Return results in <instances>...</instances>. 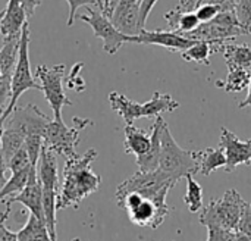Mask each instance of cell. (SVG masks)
Returning <instances> with one entry per match:
<instances>
[{
    "label": "cell",
    "instance_id": "18",
    "mask_svg": "<svg viewBox=\"0 0 251 241\" xmlns=\"http://www.w3.org/2000/svg\"><path fill=\"white\" fill-rule=\"evenodd\" d=\"M154 124L151 127V146H150V150L140 156V158H135L137 159V165H138V171H144V172H149V171H156L159 168V161H160V149H162V130H163V125L166 124V121L163 119L162 115L156 116L154 118Z\"/></svg>",
    "mask_w": 251,
    "mask_h": 241
},
{
    "label": "cell",
    "instance_id": "3",
    "mask_svg": "<svg viewBox=\"0 0 251 241\" xmlns=\"http://www.w3.org/2000/svg\"><path fill=\"white\" fill-rule=\"evenodd\" d=\"M159 169L175 181H179L187 175H194L200 171L199 152L182 149L175 141L168 124H165L162 130V149H160Z\"/></svg>",
    "mask_w": 251,
    "mask_h": 241
},
{
    "label": "cell",
    "instance_id": "15",
    "mask_svg": "<svg viewBox=\"0 0 251 241\" xmlns=\"http://www.w3.org/2000/svg\"><path fill=\"white\" fill-rule=\"evenodd\" d=\"M112 24L126 35H138L140 27V3H119L109 12Z\"/></svg>",
    "mask_w": 251,
    "mask_h": 241
},
{
    "label": "cell",
    "instance_id": "31",
    "mask_svg": "<svg viewBox=\"0 0 251 241\" xmlns=\"http://www.w3.org/2000/svg\"><path fill=\"white\" fill-rule=\"evenodd\" d=\"M222 10V7L218 4V3H201L197 9H196V13L200 19V24L201 22H209L212 19H215L218 16V13Z\"/></svg>",
    "mask_w": 251,
    "mask_h": 241
},
{
    "label": "cell",
    "instance_id": "4",
    "mask_svg": "<svg viewBox=\"0 0 251 241\" xmlns=\"http://www.w3.org/2000/svg\"><path fill=\"white\" fill-rule=\"evenodd\" d=\"M26 90H40L41 91V84L35 82L32 72H31V66H29V24L28 22L22 27L18 60H16L13 75H12V82H10V99H9V103L6 105L3 115L0 116V127H3L7 116L16 107L19 97Z\"/></svg>",
    "mask_w": 251,
    "mask_h": 241
},
{
    "label": "cell",
    "instance_id": "37",
    "mask_svg": "<svg viewBox=\"0 0 251 241\" xmlns=\"http://www.w3.org/2000/svg\"><path fill=\"white\" fill-rule=\"evenodd\" d=\"M182 13H184V10L179 6H176V7H174V9H171V10H168L165 13V21L168 22V29L169 31H175V32L178 31L179 19H181Z\"/></svg>",
    "mask_w": 251,
    "mask_h": 241
},
{
    "label": "cell",
    "instance_id": "24",
    "mask_svg": "<svg viewBox=\"0 0 251 241\" xmlns=\"http://www.w3.org/2000/svg\"><path fill=\"white\" fill-rule=\"evenodd\" d=\"M16 236L18 241H53L46 224L32 214H29L25 225L16 233Z\"/></svg>",
    "mask_w": 251,
    "mask_h": 241
},
{
    "label": "cell",
    "instance_id": "27",
    "mask_svg": "<svg viewBox=\"0 0 251 241\" xmlns=\"http://www.w3.org/2000/svg\"><path fill=\"white\" fill-rule=\"evenodd\" d=\"M187 193L184 197L185 205L191 214L201 211L203 208V187L193 178V175H187Z\"/></svg>",
    "mask_w": 251,
    "mask_h": 241
},
{
    "label": "cell",
    "instance_id": "47",
    "mask_svg": "<svg viewBox=\"0 0 251 241\" xmlns=\"http://www.w3.org/2000/svg\"><path fill=\"white\" fill-rule=\"evenodd\" d=\"M72 241H82V240H79V239H75V240H72Z\"/></svg>",
    "mask_w": 251,
    "mask_h": 241
},
{
    "label": "cell",
    "instance_id": "30",
    "mask_svg": "<svg viewBox=\"0 0 251 241\" xmlns=\"http://www.w3.org/2000/svg\"><path fill=\"white\" fill-rule=\"evenodd\" d=\"M84 68V63H75L69 72V75L66 77L65 75V84L68 88L71 90H75L78 93L84 91L85 90V81L82 80L81 77V69Z\"/></svg>",
    "mask_w": 251,
    "mask_h": 241
},
{
    "label": "cell",
    "instance_id": "36",
    "mask_svg": "<svg viewBox=\"0 0 251 241\" xmlns=\"http://www.w3.org/2000/svg\"><path fill=\"white\" fill-rule=\"evenodd\" d=\"M238 233H243L246 236L251 237V203L246 202L243 212H241V218L238 222Z\"/></svg>",
    "mask_w": 251,
    "mask_h": 241
},
{
    "label": "cell",
    "instance_id": "5",
    "mask_svg": "<svg viewBox=\"0 0 251 241\" xmlns=\"http://www.w3.org/2000/svg\"><path fill=\"white\" fill-rule=\"evenodd\" d=\"M246 200L235 190H228L222 197L213 199L200 214V224L203 227H219L229 231L238 230V222L241 218Z\"/></svg>",
    "mask_w": 251,
    "mask_h": 241
},
{
    "label": "cell",
    "instance_id": "33",
    "mask_svg": "<svg viewBox=\"0 0 251 241\" xmlns=\"http://www.w3.org/2000/svg\"><path fill=\"white\" fill-rule=\"evenodd\" d=\"M200 25V19L196 12H184L179 19V27L176 32H191Z\"/></svg>",
    "mask_w": 251,
    "mask_h": 241
},
{
    "label": "cell",
    "instance_id": "2",
    "mask_svg": "<svg viewBox=\"0 0 251 241\" xmlns=\"http://www.w3.org/2000/svg\"><path fill=\"white\" fill-rule=\"evenodd\" d=\"M109 103L126 125H134V122L140 118H156L179 107V103L171 94H163L159 91L153 93L147 103H137L128 99L125 94L112 91L109 94Z\"/></svg>",
    "mask_w": 251,
    "mask_h": 241
},
{
    "label": "cell",
    "instance_id": "42",
    "mask_svg": "<svg viewBox=\"0 0 251 241\" xmlns=\"http://www.w3.org/2000/svg\"><path fill=\"white\" fill-rule=\"evenodd\" d=\"M238 107H240V109L251 107V80H250V84H249V94H247V97H246L241 103H238Z\"/></svg>",
    "mask_w": 251,
    "mask_h": 241
},
{
    "label": "cell",
    "instance_id": "9",
    "mask_svg": "<svg viewBox=\"0 0 251 241\" xmlns=\"http://www.w3.org/2000/svg\"><path fill=\"white\" fill-rule=\"evenodd\" d=\"M88 15H82L79 16V19L85 24H88L93 28L94 37L100 38L103 41V50L107 54H115L125 43H131L132 35H126L124 32H121L109 19V16L106 13H103V10H94L91 7L87 9Z\"/></svg>",
    "mask_w": 251,
    "mask_h": 241
},
{
    "label": "cell",
    "instance_id": "17",
    "mask_svg": "<svg viewBox=\"0 0 251 241\" xmlns=\"http://www.w3.org/2000/svg\"><path fill=\"white\" fill-rule=\"evenodd\" d=\"M28 22V16L19 0H7L3 18L0 21V34L3 38L19 37L22 27Z\"/></svg>",
    "mask_w": 251,
    "mask_h": 241
},
{
    "label": "cell",
    "instance_id": "21",
    "mask_svg": "<svg viewBox=\"0 0 251 241\" xmlns=\"http://www.w3.org/2000/svg\"><path fill=\"white\" fill-rule=\"evenodd\" d=\"M224 43L219 41H197L194 46L182 52V59L200 65H210V56L221 50Z\"/></svg>",
    "mask_w": 251,
    "mask_h": 241
},
{
    "label": "cell",
    "instance_id": "10",
    "mask_svg": "<svg viewBox=\"0 0 251 241\" xmlns=\"http://www.w3.org/2000/svg\"><path fill=\"white\" fill-rule=\"evenodd\" d=\"M176 183L178 181H175L171 177H168L159 168L156 171H149V172L138 171L132 177L125 180L122 184H119V187L116 188L115 197L119 199V197L125 196L126 193L135 191V193H140L146 199H151L163 187H166V186H174L175 187Z\"/></svg>",
    "mask_w": 251,
    "mask_h": 241
},
{
    "label": "cell",
    "instance_id": "38",
    "mask_svg": "<svg viewBox=\"0 0 251 241\" xmlns=\"http://www.w3.org/2000/svg\"><path fill=\"white\" fill-rule=\"evenodd\" d=\"M156 3H157V0H141V3H140V27L143 29L146 28L147 18H149L150 12L153 10Z\"/></svg>",
    "mask_w": 251,
    "mask_h": 241
},
{
    "label": "cell",
    "instance_id": "6",
    "mask_svg": "<svg viewBox=\"0 0 251 241\" xmlns=\"http://www.w3.org/2000/svg\"><path fill=\"white\" fill-rule=\"evenodd\" d=\"M94 125L91 119L87 118H74V125L66 127L63 119L56 121L50 119L46 131H44V144L54 150L57 155L63 156L65 159L76 156V144L79 141V134L87 127Z\"/></svg>",
    "mask_w": 251,
    "mask_h": 241
},
{
    "label": "cell",
    "instance_id": "43",
    "mask_svg": "<svg viewBox=\"0 0 251 241\" xmlns=\"http://www.w3.org/2000/svg\"><path fill=\"white\" fill-rule=\"evenodd\" d=\"M235 241H251V237H249V236H246V234H243V233H238V231H237V234H235Z\"/></svg>",
    "mask_w": 251,
    "mask_h": 241
},
{
    "label": "cell",
    "instance_id": "44",
    "mask_svg": "<svg viewBox=\"0 0 251 241\" xmlns=\"http://www.w3.org/2000/svg\"><path fill=\"white\" fill-rule=\"evenodd\" d=\"M3 81H9V82H12V78H6V77H3V74H1V71H0V82H3Z\"/></svg>",
    "mask_w": 251,
    "mask_h": 241
},
{
    "label": "cell",
    "instance_id": "34",
    "mask_svg": "<svg viewBox=\"0 0 251 241\" xmlns=\"http://www.w3.org/2000/svg\"><path fill=\"white\" fill-rule=\"evenodd\" d=\"M68 4H69V18L66 21V25L68 27H72L75 19H76V10L82 6H99L97 0H66Z\"/></svg>",
    "mask_w": 251,
    "mask_h": 241
},
{
    "label": "cell",
    "instance_id": "20",
    "mask_svg": "<svg viewBox=\"0 0 251 241\" xmlns=\"http://www.w3.org/2000/svg\"><path fill=\"white\" fill-rule=\"evenodd\" d=\"M228 69L231 68H250L251 69V46L249 44H231L224 43L221 46Z\"/></svg>",
    "mask_w": 251,
    "mask_h": 241
},
{
    "label": "cell",
    "instance_id": "45",
    "mask_svg": "<svg viewBox=\"0 0 251 241\" xmlns=\"http://www.w3.org/2000/svg\"><path fill=\"white\" fill-rule=\"evenodd\" d=\"M109 4H110V0H104V10H103V13H106V12H107Z\"/></svg>",
    "mask_w": 251,
    "mask_h": 241
},
{
    "label": "cell",
    "instance_id": "16",
    "mask_svg": "<svg viewBox=\"0 0 251 241\" xmlns=\"http://www.w3.org/2000/svg\"><path fill=\"white\" fill-rule=\"evenodd\" d=\"M37 177L43 190H57L59 187V172H57V153L43 146L37 162Z\"/></svg>",
    "mask_w": 251,
    "mask_h": 241
},
{
    "label": "cell",
    "instance_id": "35",
    "mask_svg": "<svg viewBox=\"0 0 251 241\" xmlns=\"http://www.w3.org/2000/svg\"><path fill=\"white\" fill-rule=\"evenodd\" d=\"M10 205L6 203V209L0 214V241H18L16 233H12L10 230L6 228L4 222L7 221L9 215H10Z\"/></svg>",
    "mask_w": 251,
    "mask_h": 241
},
{
    "label": "cell",
    "instance_id": "39",
    "mask_svg": "<svg viewBox=\"0 0 251 241\" xmlns=\"http://www.w3.org/2000/svg\"><path fill=\"white\" fill-rule=\"evenodd\" d=\"M41 1H43V0H19V3L22 4L25 13H26V16H28V19L35 13V9L41 4Z\"/></svg>",
    "mask_w": 251,
    "mask_h": 241
},
{
    "label": "cell",
    "instance_id": "26",
    "mask_svg": "<svg viewBox=\"0 0 251 241\" xmlns=\"http://www.w3.org/2000/svg\"><path fill=\"white\" fill-rule=\"evenodd\" d=\"M32 168L34 166H29V168L22 169V171L10 174V178L6 181L4 187L0 190V202L6 200L7 197H12V196L18 194L19 191L24 190V187L28 183V178H29V174H31Z\"/></svg>",
    "mask_w": 251,
    "mask_h": 241
},
{
    "label": "cell",
    "instance_id": "19",
    "mask_svg": "<svg viewBox=\"0 0 251 241\" xmlns=\"http://www.w3.org/2000/svg\"><path fill=\"white\" fill-rule=\"evenodd\" d=\"M125 152L129 155H134L135 158H140L146 155L150 150L151 146V133L144 131L141 128H137L134 125L125 127Z\"/></svg>",
    "mask_w": 251,
    "mask_h": 241
},
{
    "label": "cell",
    "instance_id": "13",
    "mask_svg": "<svg viewBox=\"0 0 251 241\" xmlns=\"http://www.w3.org/2000/svg\"><path fill=\"white\" fill-rule=\"evenodd\" d=\"M221 147L226 156V172H232L240 165H251V140L243 141L232 131L222 127Z\"/></svg>",
    "mask_w": 251,
    "mask_h": 241
},
{
    "label": "cell",
    "instance_id": "32",
    "mask_svg": "<svg viewBox=\"0 0 251 241\" xmlns=\"http://www.w3.org/2000/svg\"><path fill=\"white\" fill-rule=\"evenodd\" d=\"M207 228V240L206 241H235L237 231H229L219 227H206Z\"/></svg>",
    "mask_w": 251,
    "mask_h": 241
},
{
    "label": "cell",
    "instance_id": "40",
    "mask_svg": "<svg viewBox=\"0 0 251 241\" xmlns=\"http://www.w3.org/2000/svg\"><path fill=\"white\" fill-rule=\"evenodd\" d=\"M1 128L0 127V135H1ZM6 171H7V163L4 161V156H3V152H1V138H0V190L4 187L7 178H6Z\"/></svg>",
    "mask_w": 251,
    "mask_h": 241
},
{
    "label": "cell",
    "instance_id": "46",
    "mask_svg": "<svg viewBox=\"0 0 251 241\" xmlns=\"http://www.w3.org/2000/svg\"><path fill=\"white\" fill-rule=\"evenodd\" d=\"M3 13H4V9H0V21H1V18H3Z\"/></svg>",
    "mask_w": 251,
    "mask_h": 241
},
{
    "label": "cell",
    "instance_id": "28",
    "mask_svg": "<svg viewBox=\"0 0 251 241\" xmlns=\"http://www.w3.org/2000/svg\"><path fill=\"white\" fill-rule=\"evenodd\" d=\"M235 16L241 25V28L246 31L247 35L251 34V0H237L234 6Z\"/></svg>",
    "mask_w": 251,
    "mask_h": 241
},
{
    "label": "cell",
    "instance_id": "11",
    "mask_svg": "<svg viewBox=\"0 0 251 241\" xmlns=\"http://www.w3.org/2000/svg\"><path fill=\"white\" fill-rule=\"evenodd\" d=\"M50 119L51 118L44 115L35 105H26L24 107H15L3 125L21 131L25 137L29 134H41L44 137Z\"/></svg>",
    "mask_w": 251,
    "mask_h": 241
},
{
    "label": "cell",
    "instance_id": "1",
    "mask_svg": "<svg viewBox=\"0 0 251 241\" xmlns=\"http://www.w3.org/2000/svg\"><path fill=\"white\" fill-rule=\"evenodd\" d=\"M97 150L90 149L84 155L65 159L62 187L57 196V211L78 208L79 203L100 188L101 177L91 171Z\"/></svg>",
    "mask_w": 251,
    "mask_h": 241
},
{
    "label": "cell",
    "instance_id": "12",
    "mask_svg": "<svg viewBox=\"0 0 251 241\" xmlns=\"http://www.w3.org/2000/svg\"><path fill=\"white\" fill-rule=\"evenodd\" d=\"M131 43L138 44H153L165 47L171 52H185L191 46L197 43V40H191L181 32L169 31V29H157V31H147L141 29L138 35H132Z\"/></svg>",
    "mask_w": 251,
    "mask_h": 241
},
{
    "label": "cell",
    "instance_id": "7",
    "mask_svg": "<svg viewBox=\"0 0 251 241\" xmlns=\"http://www.w3.org/2000/svg\"><path fill=\"white\" fill-rule=\"evenodd\" d=\"M37 78L41 84V91L51 107L53 119L62 121V110L65 106H71L72 102L65 94V75L66 66L63 63L54 66L38 65L35 71Z\"/></svg>",
    "mask_w": 251,
    "mask_h": 241
},
{
    "label": "cell",
    "instance_id": "41",
    "mask_svg": "<svg viewBox=\"0 0 251 241\" xmlns=\"http://www.w3.org/2000/svg\"><path fill=\"white\" fill-rule=\"evenodd\" d=\"M218 3L222 10H234V6H235V1L237 0H201V3Z\"/></svg>",
    "mask_w": 251,
    "mask_h": 241
},
{
    "label": "cell",
    "instance_id": "14",
    "mask_svg": "<svg viewBox=\"0 0 251 241\" xmlns=\"http://www.w3.org/2000/svg\"><path fill=\"white\" fill-rule=\"evenodd\" d=\"M3 203L12 205V203H21L24 205L29 214L35 215L37 218H40L44 222V215H43V190H41V184L38 181L37 177V166L32 168L28 183L24 187L22 191H19L18 194L7 197L6 200H3Z\"/></svg>",
    "mask_w": 251,
    "mask_h": 241
},
{
    "label": "cell",
    "instance_id": "25",
    "mask_svg": "<svg viewBox=\"0 0 251 241\" xmlns=\"http://www.w3.org/2000/svg\"><path fill=\"white\" fill-rule=\"evenodd\" d=\"M0 138H1V152H3L6 163L12 159V156L16 152L25 147V135L12 127L3 125Z\"/></svg>",
    "mask_w": 251,
    "mask_h": 241
},
{
    "label": "cell",
    "instance_id": "29",
    "mask_svg": "<svg viewBox=\"0 0 251 241\" xmlns=\"http://www.w3.org/2000/svg\"><path fill=\"white\" fill-rule=\"evenodd\" d=\"M43 146H44V137L41 134H29L25 137V149L28 152L32 166H37Z\"/></svg>",
    "mask_w": 251,
    "mask_h": 241
},
{
    "label": "cell",
    "instance_id": "22",
    "mask_svg": "<svg viewBox=\"0 0 251 241\" xmlns=\"http://www.w3.org/2000/svg\"><path fill=\"white\" fill-rule=\"evenodd\" d=\"M251 80L250 68H231L225 80L216 82V87L224 88L226 93H241L249 88Z\"/></svg>",
    "mask_w": 251,
    "mask_h": 241
},
{
    "label": "cell",
    "instance_id": "23",
    "mask_svg": "<svg viewBox=\"0 0 251 241\" xmlns=\"http://www.w3.org/2000/svg\"><path fill=\"white\" fill-rule=\"evenodd\" d=\"M199 163H200V174L209 177L213 171L219 168H225L226 156L224 149L219 146L218 149L209 147L204 150H199Z\"/></svg>",
    "mask_w": 251,
    "mask_h": 241
},
{
    "label": "cell",
    "instance_id": "8",
    "mask_svg": "<svg viewBox=\"0 0 251 241\" xmlns=\"http://www.w3.org/2000/svg\"><path fill=\"white\" fill-rule=\"evenodd\" d=\"M185 37L197 41H219L226 43L237 37L247 35L241 28L234 10H221L218 16L209 22H201L191 32H181Z\"/></svg>",
    "mask_w": 251,
    "mask_h": 241
}]
</instances>
